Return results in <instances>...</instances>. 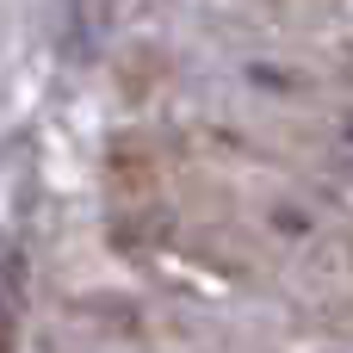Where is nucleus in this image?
I'll return each mask as SVG.
<instances>
[]
</instances>
